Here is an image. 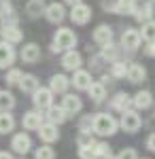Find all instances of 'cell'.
Segmentation results:
<instances>
[{
  "label": "cell",
  "mask_w": 155,
  "mask_h": 159,
  "mask_svg": "<svg viewBox=\"0 0 155 159\" xmlns=\"http://www.w3.org/2000/svg\"><path fill=\"white\" fill-rule=\"evenodd\" d=\"M11 153L15 155H19V157H26L30 151H34V142H32V138L28 132H15L11 136Z\"/></svg>",
  "instance_id": "cell-4"
},
{
  "label": "cell",
  "mask_w": 155,
  "mask_h": 159,
  "mask_svg": "<svg viewBox=\"0 0 155 159\" xmlns=\"http://www.w3.org/2000/svg\"><path fill=\"white\" fill-rule=\"evenodd\" d=\"M64 4H68V7H74V4H81L83 0H62Z\"/></svg>",
  "instance_id": "cell-46"
},
{
  "label": "cell",
  "mask_w": 155,
  "mask_h": 159,
  "mask_svg": "<svg viewBox=\"0 0 155 159\" xmlns=\"http://www.w3.org/2000/svg\"><path fill=\"white\" fill-rule=\"evenodd\" d=\"M15 125H17V121H15V117H13L11 112H0V134L2 136L13 134Z\"/></svg>",
  "instance_id": "cell-29"
},
{
  "label": "cell",
  "mask_w": 155,
  "mask_h": 159,
  "mask_svg": "<svg viewBox=\"0 0 155 159\" xmlns=\"http://www.w3.org/2000/svg\"><path fill=\"white\" fill-rule=\"evenodd\" d=\"M143 53L147 55V57H151V60H155V40H151V43H147L143 47Z\"/></svg>",
  "instance_id": "cell-41"
},
{
  "label": "cell",
  "mask_w": 155,
  "mask_h": 159,
  "mask_svg": "<svg viewBox=\"0 0 155 159\" xmlns=\"http://www.w3.org/2000/svg\"><path fill=\"white\" fill-rule=\"evenodd\" d=\"M125 79L130 81L132 85H138V83H143L144 79H147V68H144L143 64H138V61H128V74H125Z\"/></svg>",
  "instance_id": "cell-22"
},
{
  "label": "cell",
  "mask_w": 155,
  "mask_h": 159,
  "mask_svg": "<svg viewBox=\"0 0 155 159\" xmlns=\"http://www.w3.org/2000/svg\"><path fill=\"white\" fill-rule=\"evenodd\" d=\"M121 55H123V49H121V45H117L115 40L104 45V47H100V57L106 61V64H113V61L121 60Z\"/></svg>",
  "instance_id": "cell-23"
},
{
  "label": "cell",
  "mask_w": 155,
  "mask_h": 159,
  "mask_svg": "<svg viewBox=\"0 0 155 159\" xmlns=\"http://www.w3.org/2000/svg\"><path fill=\"white\" fill-rule=\"evenodd\" d=\"M43 17L47 19L49 24L53 25H60L66 17H68V13H66V7H64V2H49L47 7H45V13H43Z\"/></svg>",
  "instance_id": "cell-8"
},
{
  "label": "cell",
  "mask_w": 155,
  "mask_h": 159,
  "mask_svg": "<svg viewBox=\"0 0 155 159\" xmlns=\"http://www.w3.org/2000/svg\"><path fill=\"white\" fill-rule=\"evenodd\" d=\"M119 132V119H115L110 112H94L92 134L100 138H110Z\"/></svg>",
  "instance_id": "cell-1"
},
{
  "label": "cell",
  "mask_w": 155,
  "mask_h": 159,
  "mask_svg": "<svg viewBox=\"0 0 155 159\" xmlns=\"http://www.w3.org/2000/svg\"><path fill=\"white\" fill-rule=\"evenodd\" d=\"M123 53H134V51L140 49L143 45V38H140V30L138 28H125L121 32V40H119Z\"/></svg>",
  "instance_id": "cell-5"
},
{
  "label": "cell",
  "mask_w": 155,
  "mask_h": 159,
  "mask_svg": "<svg viewBox=\"0 0 155 159\" xmlns=\"http://www.w3.org/2000/svg\"><path fill=\"white\" fill-rule=\"evenodd\" d=\"M153 106H155V102H153Z\"/></svg>",
  "instance_id": "cell-51"
},
{
  "label": "cell",
  "mask_w": 155,
  "mask_h": 159,
  "mask_svg": "<svg viewBox=\"0 0 155 159\" xmlns=\"http://www.w3.org/2000/svg\"><path fill=\"white\" fill-rule=\"evenodd\" d=\"M17 60V51H15V45L7 43L0 38V70H9Z\"/></svg>",
  "instance_id": "cell-12"
},
{
  "label": "cell",
  "mask_w": 155,
  "mask_h": 159,
  "mask_svg": "<svg viewBox=\"0 0 155 159\" xmlns=\"http://www.w3.org/2000/svg\"><path fill=\"white\" fill-rule=\"evenodd\" d=\"M34 159H55V148L51 144H40L34 148Z\"/></svg>",
  "instance_id": "cell-35"
},
{
  "label": "cell",
  "mask_w": 155,
  "mask_h": 159,
  "mask_svg": "<svg viewBox=\"0 0 155 159\" xmlns=\"http://www.w3.org/2000/svg\"><path fill=\"white\" fill-rule=\"evenodd\" d=\"M155 15V4L151 0H138L136 2V11H134V19L138 21V24H144V21H151Z\"/></svg>",
  "instance_id": "cell-15"
},
{
  "label": "cell",
  "mask_w": 155,
  "mask_h": 159,
  "mask_svg": "<svg viewBox=\"0 0 155 159\" xmlns=\"http://www.w3.org/2000/svg\"><path fill=\"white\" fill-rule=\"evenodd\" d=\"M45 0H28L26 2V15L30 19H38L43 13H45Z\"/></svg>",
  "instance_id": "cell-27"
},
{
  "label": "cell",
  "mask_w": 155,
  "mask_h": 159,
  "mask_svg": "<svg viewBox=\"0 0 155 159\" xmlns=\"http://www.w3.org/2000/svg\"><path fill=\"white\" fill-rule=\"evenodd\" d=\"M79 159H94V147H77Z\"/></svg>",
  "instance_id": "cell-39"
},
{
  "label": "cell",
  "mask_w": 155,
  "mask_h": 159,
  "mask_svg": "<svg viewBox=\"0 0 155 159\" xmlns=\"http://www.w3.org/2000/svg\"><path fill=\"white\" fill-rule=\"evenodd\" d=\"M79 38H77V32L66 28V25H60L55 32H53V40H51V53H64V51H70L77 47Z\"/></svg>",
  "instance_id": "cell-2"
},
{
  "label": "cell",
  "mask_w": 155,
  "mask_h": 159,
  "mask_svg": "<svg viewBox=\"0 0 155 159\" xmlns=\"http://www.w3.org/2000/svg\"><path fill=\"white\" fill-rule=\"evenodd\" d=\"M108 74L113 76V79H125V74H128V61L125 60H117L113 61V64H108Z\"/></svg>",
  "instance_id": "cell-30"
},
{
  "label": "cell",
  "mask_w": 155,
  "mask_h": 159,
  "mask_svg": "<svg viewBox=\"0 0 155 159\" xmlns=\"http://www.w3.org/2000/svg\"><path fill=\"white\" fill-rule=\"evenodd\" d=\"M140 38H143L144 43H151L155 40V19L151 21H144L143 28H140Z\"/></svg>",
  "instance_id": "cell-34"
},
{
  "label": "cell",
  "mask_w": 155,
  "mask_h": 159,
  "mask_svg": "<svg viewBox=\"0 0 155 159\" xmlns=\"http://www.w3.org/2000/svg\"><path fill=\"white\" fill-rule=\"evenodd\" d=\"M45 123V115L40 112V110H26L24 117H21V127H24L26 132H38V127Z\"/></svg>",
  "instance_id": "cell-10"
},
{
  "label": "cell",
  "mask_w": 155,
  "mask_h": 159,
  "mask_svg": "<svg viewBox=\"0 0 155 159\" xmlns=\"http://www.w3.org/2000/svg\"><path fill=\"white\" fill-rule=\"evenodd\" d=\"M87 96H89V100H92L94 104H102V102L106 100V96H108L106 85H102L100 81H94V83H92V87L87 89Z\"/></svg>",
  "instance_id": "cell-26"
},
{
  "label": "cell",
  "mask_w": 155,
  "mask_h": 159,
  "mask_svg": "<svg viewBox=\"0 0 155 159\" xmlns=\"http://www.w3.org/2000/svg\"><path fill=\"white\" fill-rule=\"evenodd\" d=\"M9 24H11V21H9V19H7V17L0 13V34H2V30H4V28H7Z\"/></svg>",
  "instance_id": "cell-43"
},
{
  "label": "cell",
  "mask_w": 155,
  "mask_h": 159,
  "mask_svg": "<svg viewBox=\"0 0 155 159\" xmlns=\"http://www.w3.org/2000/svg\"><path fill=\"white\" fill-rule=\"evenodd\" d=\"M21 76H24V72H21L19 68L11 66V68L7 70V74H4V83H7L9 87H17V83L21 81Z\"/></svg>",
  "instance_id": "cell-32"
},
{
  "label": "cell",
  "mask_w": 155,
  "mask_h": 159,
  "mask_svg": "<svg viewBox=\"0 0 155 159\" xmlns=\"http://www.w3.org/2000/svg\"><path fill=\"white\" fill-rule=\"evenodd\" d=\"M144 147L149 148L151 153H155V132H151V134L147 136V140H144Z\"/></svg>",
  "instance_id": "cell-42"
},
{
  "label": "cell",
  "mask_w": 155,
  "mask_h": 159,
  "mask_svg": "<svg viewBox=\"0 0 155 159\" xmlns=\"http://www.w3.org/2000/svg\"><path fill=\"white\" fill-rule=\"evenodd\" d=\"M92 40H94L98 47H104V45H108V43H113V40H115L113 25H108V24L96 25V30L92 32Z\"/></svg>",
  "instance_id": "cell-14"
},
{
  "label": "cell",
  "mask_w": 155,
  "mask_h": 159,
  "mask_svg": "<svg viewBox=\"0 0 155 159\" xmlns=\"http://www.w3.org/2000/svg\"><path fill=\"white\" fill-rule=\"evenodd\" d=\"M115 159H138V153H136V148L125 147V148H121L119 153L115 155Z\"/></svg>",
  "instance_id": "cell-37"
},
{
  "label": "cell",
  "mask_w": 155,
  "mask_h": 159,
  "mask_svg": "<svg viewBox=\"0 0 155 159\" xmlns=\"http://www.w3.org/2000/svg\"><path fill=\"white\" fill-rule=\"evenodd\" d=\"M113 81H115V79H113L110 74H102V76H100V83H102V85H108V83H113Z\"/></svg>",
  "instance_id": "cell-44"
},
{
  "label": "cell",
  "mask_w": 155,
  "mask_h": 159,
  "mask_svg": "<svg viewBox=\"0 0 155 159\" xmlns=\"http://www.w3.org/2000/svg\"><path fill=\"white\" fill-rule=\"evenodd\" d=\"M117 2H119V0H100L102 9H104L106 13H115L117 11Z\"/></svg>",
  "instance_id": "cell-40"
},
{
  "label": "cell",
  "mask_w": 155,
  "mask_h": 159,
  "mask_svg": "<svg viewBox=\"0 0 155 159\" xmlns=\"http://www.w3.org/2000/svg\"><path fill=\"white\" fill-rule=\"evenodd\" d=\"M60 106L66 110V115L68 117H74V115H79L81 110H83V100L79 98L77 93H70V91H66L60 100Z\"/></svg>",
  "instance_id": "cell-11"
},
{
  "label": "cell",
  "mask_w": 155,
  "mask_h": 159,
  "mask_svg": "<svg viewBox=\"0 0 155 159\" xmlns=\"http://www.w3.org/2000/svg\"><path fill=\"white\" fill-rule=\"evenodd\" d=\"M17 104V100L9 89H0V112H11Z\"/></svg>",
  "instance_id": "cell-28"
},
{
  "label": "cell",
  "mask_w": 155,
  "mask_h": 159,
  "mask_svg": "<svg viewBox=\"0 0 155 159\" xmlns=\"http://www.w3.org/2000/svg\"><path fill=\"white\" fill-rule=\"evenodd\" d=\"M153 102H155V98H153V93L149 91V89H140V91H136L134 96H132V108L134 110H149L151 106H153Z\"/></svg>",
  "instance_id": "cell-18"
},
{
  "label": "cell",
  "mask_w": 155,
  "mask_h": 159,
  "mask_svg": "<svg viewBox=\"0 0 155 159\" xmlns=\"http://www.w3.org/2000/svg\"><path fill=\"white\" fill-rule=\"evenodd\" d=\"M0 38L7 40V43H11V45H19V43L24 40V30L19 28V24H9L2 30Z\"/></svg>",
  "instance_id": "cell-24"
},
{
  "label": "cell",
  "mask_w": 155,
  "mask_h": 159,
  "mask_svg": "<svg viewBox=\"0 0 155 159\" xmlns=\"http://www.w3.org/2000/svg\"><path fill=\"white\" fill-rule=\"evenodd\" d=\"M92 121H94V115H83L79 119V132H92Z\"/></svg>",
  "instance_id": "cell-38"
},
{
  "label": "cell",
  "mask_w": 155,
  "mask_h": 159,
  "mask_svg": "<svg viewBox=\"0 0 155 159\" xmlns=\"http://www.w3.org/2000/svg\"><path fill=\"white\" fill-rule=\"evenodd\" d=\"M43 115H45V121L53 123V125H62V123H66L68 119H70V117L66 115V110L62 108L60 104H51Z\"/></svg>",
  "instance_id": "cell-21"
},
{
  "label": "cell",
  "mask_w": 155,
  "mask_h": 159,
  "mask_svg": "<svg viewBox=\"0 0 155 159\" xmlns=\"http://www.w3.org/2000/svg\"><path fill=\"white\" fill-rule=\"evenodd\" d=\"M94 83V76L89 70H85V68H79V70H74L70 76V85L77 89V91H87L89 87Z\"/></svg>",
  "instance_id": "cell-13"
},
{
  "label": "cell",
  "mask_w": 155,
  "mask_h": 159,
  "mask_svg": "<svg viewBox=\"0 0 155 159\" xmlns=\"http://www.w3.org/2000/svg\"><path fill=\"white\" fill-rule=\"evenodd\" d=\"M0 159H15L11 151H0Z\"/></svg>",
  "instance_id": "cell-45"
},
{
  "label": "cell",
  "mask_w": 155,
  "mask_h": 159,
  "mask_svg": "<svg viewBox=\"0 0 155 159\" xmlns=\"http://www.w3.org/2000/svg\"><path fill=\"white\" fill-rule=\"evenodd\" d=\"M92 15H94L92 7H89V4H85V2L70 7V13H68V17H70V21L74 25H87L89 21H92Z\"/></svg>",
  "instance_id": "cell-7"
},
{
  "label": "cell",
  "mask_w": 155,
  "mask_h": 159,
  "mask_svg": "<svg viewBox=\"0 0 155 159\" xmlns=\"http://www.w3.org/2000/svg\"><path fill=\"white\" fill-rule=\"evenodd\" d=\"M36 134H38V138H40L43 144H53V142L60 140V125H53V123L45 121L40 127H38Z\"/></svg>",
  "instance_id": "cell-17"
},
{
  "label": "cell",
  "mask_w": 155,
  "mask_h": 159,
  "mask_svg": "<svg viewBox=\"0 0 155 159\" xmlns=\"http://www.w3.org/2000/svg\"><path fill=\"white\" fill-rule=\"evenodd\" d=\"M140 127H143V117L138 110L128 108L119 115V129H123L125 134H136Z\"/></svg>",
  "instance_id": "cell-3"
},
{
  "label": "cell",
  "mask_w": 155,
  "mask_h": 159,
  "mask_svg": "<svg viewBox=\"0 0 155 159\" xmlns=\"http://www.w3.org/2000/svg\"><path fill=\"white\" fill-rule=\"evenodd\" d=\"M136 2H138V0H119V2H117V11H115V15H134V11H136Z\"/></svg>",
  "instance_id": "cell-33"
},
{
  "label": "cell",
  "mask_w": 155,
  "mask_h": 159,
  "mask_svg": "<svg viewBox=\"0 0 155 159\" xmlns=\"http://www.w3.org/2000/svg\"><path fill=\"white\" fill-rule=\"evenodd\" d=\"M17 87H19V91H24V93H28V96H32L36 89L40 87V81H38V76L32 72H24V76H21V81L17 83Z\"/></svg>",
  "instance_id": "cell-25"
},
{
  "label": "cell",
  "mask_w": 155,
  "mask_h": 159,
  "mask_svg": "<svg viewBox=\"0 0 155 159\" xmlns=\"http://www.w3.org/2000/svg\"><path fill=\"white\" fill-rule=\"evenodd\" d=\"M138 159H149V157H138Z\"/></svg>",
  "instance_id": "cell-48"
},
{
  "label": "cell",
  "mask_w": 155,
  "mask_h": 159,
  "mask_svg": "<svg viewBox=\"0 0 155 159\" xmlns=\"http://www.w3.org/2000/svg\"><path fill=\"white\" fill-rule=\"evenodd\" d=\"M53 98H55V93H53L49 87H43V85H40L34 93H32V104H34L36 110L45 112L51 104H55V102H53Z\"/></svg>",
  "instance_id": "cell-6"
},
{
  "label": "cell",
  "mask_w": 155,
  "mask_h": 159,
  "mask_svg": "<svg viewBox=\"0 0 155 159\" xmlns=\"http://www.w3.org/2000/svg\"><path fill=\"white\" fill-rule=\"evenodd\" d=\"M110 157H113V151L108 147V142L98 140L94 144V159H110Z\"/></svg>",
  "instance_id": "cell-31"
},
{
  "label": "cell",
  "mask_w": 155,
  "mask_h": 159,
  "mask_svg": "<svg viewBox=\"0 0 155 159\" xmlns=\"http://www.w3.org/2000/svg\"><path fill=\"white\" fill-rule=\"evenodd\" d=\"M96 140L94 138V134L92 132H79V136H77V147H94Z\"/></svg>",
  "instance_id": "cell-36"
},
{
  "label": "cell",
  "mask_w": 155,
  "mask_h": 159,
  "mask_svg": "<svg viewBox=\"0 0 155 159\" xmlns=\"http://www.w3.org/2000/svg\"><path fill=\"white\" fill-rule=\"evenodd\" d=\"M49 89L55 93V96H64L66 91H70V76H66L64 72H58V74H51L49 79Z\"/></svg>",
  "instance_id": "cell-16"
},
{
  "label": "cell",
  "mask_w": 155,
  "mask_h": 159,
  "mask_svg": "<svg viewBox=\"0 0 155 159\" xmlns=\"http://www.w3.org/2000/svg\"><path fill=\"white\" fill-rule=\"evenodd\" d=\"M15 159H26V157H15Z\"/></svg>",
  "instance_id": "cell-47"
},
{
  "label": "cell",
  "mask_w": 155,
  "mask_h": 159,
  "mask_svg": "<svg viewBox=\"0 0 155 159\" xmlns=\"http://www.w3.org/2000/svg\"><path fill=\"white\" fill-rule=\"evenodd\" d=\"M60 64H62V68H64L66 72H74V70L83 68V55H81L77 49L64 51L62 57H60Z\"/></svg>",
  "instance_id": "cell-9"
},
{
  "label": "cell",
  "mask_w": 155,
  "mask_h": 159,
  "mask_svg": "<svg viewBox=\"0 0 155 159\" xmlns=\"http://www.w3.org/2000/svg\"><path fill=\"white\" fill-rule=\"evenodd\" d=\"M151 2H153V4H155V0H151Z\"/></svg>",
  "instance_id": "cell-50"
},
{
  "label": "cell",
  "mask_w": 155,
  "mask_h": 159,
  "mask_svg": "<svg viewBox=\"0 0 155 159\" xmlns=\"http://www.w3.org/2000/svg\"><path fill=\"white\" fill-rule=\"evenodd\" d=\"M110 159H115V155H113V157H110Z\"/></svg>",
  "instance_id": "cell-49"
},
{
  "label": "cell",
  "mask_w": 155,
  "mask_h": 159,
  "mask_svg": "<svg viewBox=\"0 0 155 159\" xmlns=\"http://www.w3.org/2000/svg\"><path fill=\"white\" fill-rule=\"evenodd\" d=\"M108 106H110V110H115V112H123V110L132 108V96L130 93H125V91H117L113 98L108 100Z\"/></svg>",
  "instance_id": "cell-20"
},
{
  "label": "cell",
  "mask_w": 155,
  "mask_h": 159,
  "mask_svg": "<svg viewBox=\"0 0 155 159\" xmlns=\"http://www.w3.org/2000/svg\"><path fill=\"white\" fill-rule=\"evenodd\" d=\"M17 57L24 61V64H36V61L40 60V47L36 43H26L24 47L19 49Z\"/></svg>",
  "instance_id": "cell-19"
}]
</instances>
